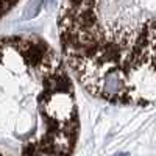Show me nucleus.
Masks as SVG:
<instances>
[{"mask_svg":"<svg viewBox=\"0 0 156 156\" xmlns=\"http://www.w3.org/2000/svg\"><path fill=\"white\" fill-rule=\"evenodd\" d=\"M156 0H64L62 62L97 98L122 105L154 101Z\"/></svg>","mask_w":156,"mask_h":156,"instance_id":"f257e3e1","label":"nucleus"},{"mask_svg":"<svg viewBox=\"0 0 156 156\" xmlns=\"http://www.w3.org/2000/svg\"><path fill=\"white\" fill-rule=\"evenodd\" d=\"M78 109L66 64L44 39L0 37V156H72Z\"/></svg>","mask_w":156,"mask_h":156,"instance_id":"f03ea898","label":"nucleus"}]
</instances>
